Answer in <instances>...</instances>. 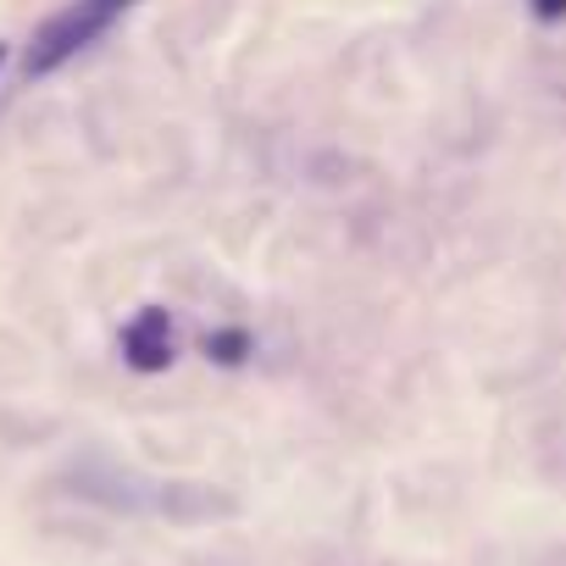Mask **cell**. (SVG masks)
Masks as SVG:
<instances>
[{
	"label": "cell",
	"instance_id": "cell-1",
	"mask_svg": "<svg viewBox=\"0 0 566 566\" xmlns=\"http://www.w3.org/2000/svg\"><path fill=\"white\" fill-rule=\"evenodd\" d=\"M112 23H117V18L101 7V0H73L67 12H56V18L34 34V45H29V56H23V73H29V78H45V73L67 67V62H73L78 51H90Z\"/></svg>",
	"mask_w": 566,
	"mask_h": 566
},
{
	"label": "cell",
	"instance_id": "cell-4",
	"mask_svg": "<svg viewBox=\"0 0 566 566\" xmlns=\"http://www.w3.org/2000/svg\"><path fill=\"white\" fill-rule=\"evenodd\" d=\"M7 56H12V51H7V40H0V67H7Z\"/></svg>",
	"mask_w": 566,
	"mask_h": 566
},
{
	"label": "cell",
	"instance_id": "cell-3",
	"mask_svg": "<svg viewBox=\"0 0 566 566\" xmlns=\"http://www.w3.org/2000/svg\"><path fill=\"white\" fill-rule=\"evenodd\" d=\"M533 12H538L544 23H560V18H566V0H533Z\"/></svg>",
	"mask_w": 566,
	"mask_h": 566
},
{
	"label": "cell",
	"instance_id": "cell-2",
	"mask_svg": "<svg viewBox=\"0 0 566 566\" xmlns=\"http://www.w3.org/2000/svg\"><path fill=\"white\" fill-rule=\"evenodd\" d=\"M123 356H128V367H139V373H161V367L172 361V323H167V312L134 317L128 334H123Z\"/></svg>",
	"mask_w": 566,
	"mask_h": 566
}]
</instances>
